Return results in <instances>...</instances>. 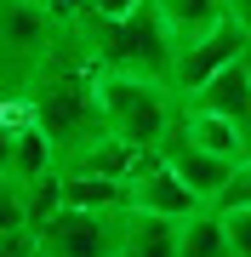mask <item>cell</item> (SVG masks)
<instances>
[{
    "mask_svg": "<svg viewBox=\"0 0 251 257\" xmlns=\"http://www.w3.org/2000/svg\"><path fill=\"white\" fill-rule=\"evenodd\" d=\"M63 172V160H57V143H52V132L40 126V120H23L18 126V138H12V177L18 183H46V177Z\"/></svg>",
    "mask_w": 251,
    "mask_h": 257,
    "instance_id": "9",
    "label": "cell"
},
{
    "mask_svg": "<svg viewBox=\"0 0 251 257\" xmlns=\"http://www.w3.org/2000/svg\"><path fill=\"white\" fill-rule=\"evenodd\" d=\"M40 6H46L52 18H63V23H69V18H80V0H40Z\"/></svg>",
    "mask_w": 251,
    "mask_h": 257,
    "instance_id": "19",
    "label": "cell"
},
{
    "mask_svg": "<svg viewBox=\"0 0 251 257\" xmlns=\"http://www.w3.org/2000/svg\"><path fill=\"white\" fill-rule=\"evenodd\" d=\"M126 189H131V206L160 211V217H177V223H183V217H194V211L205 206L200 194L188 189L166 160H160V149H149V155H143V166L131 172V183H126Z\"/></svg>",
    "mask_w": 251,
    "mask_h": 257,
    "instance_id": "7",
    "label": "cell"
},
{
    "mask_svg": "<svg viewBox=\"0 0 251 257\" xmlns=\"http://www.w3.org/2000/svg\"><path fill=\"white\" fill-rule=\"evenodd\" d=\"M154 149H160V160H166V166H171V172H177V177H183L188 189L200 194L205 206H217L223 183L234 177V160H228V155H217V149L194 143V138H188L183 126H171V132H166V138H160Z\"/></svg>",
    "mask_w": 251,
    "mask_h": 257,
    "instance_id": "5",
    "label": "cell"
},
{
    "mask_svg": "<svg viewBox=\"0 0 251 257\" xmlns=\"http://www.w3.org/2000/svg\"><path fill=\"white\" fill-rule=\"evenodd\" d=\"M177 257H234L217 206H200L194 217H183V229H177Z\"/></svg>",
    "mask_w": 251,
    "mask_h": 257,
    "instance_id": "12",
    "label": "cell"
},
{
    "mask_svg": "<svg viewBox=\"0 0 251 257\" xmlns=\"http://www.w3.org/2000/svg\"><path fill=\"white\" fill-rule=\"evenodd\" d=\"M223 211V234L234 257H251V206H217Z\"/></svg>",
    "mask_w": 251,
    "mask_h": 257,
    "instance_id": "14",
    "label": "cell"
},
{
    "mask_svg": "<svg viewBox=\"0 0 251 257\" xmlns=\"http://www.w3.org/2000/svg\"><path fill=\"white\" fill-rule=\"evenodd\" d=\"M0 229H35V200H29V183H18L12 172H0Z\"/></svg>",
    "mask_w": 251,
    "mask_h": 257,
    "instance_id": "13",
    "label": "cell"
},
{
    "mask_svg": "<svg viewBox=\"0 0 251 257\" xmlns=\"http://www.w3.org/2000/svg\"><path fill=\"white\" fill-rule=\"evenodd\" d=\"M57 206H86V211H120L131 206V189L103 172H57Z\"/></svg>",
    "mask_w": 251,
    "mask_h": 257,
    "instance_id": "10",
    "label": "cell"
},
{
    "mask_svg": "<svg viewBox=\"0 0 251 257\" xmlns=\"http://www.w3.org/2000/svg\"><path fill=\"white\" fill-rule=\"evenodd\" d=\"M57 29L63 18H52L40 0H0V97L29 92L40 80L57 52Z\"/></svg>",
    "mask_w": 251,
    "mask_h": 257,
    "instance_id": "3",
    "label": "cell"
},
{
    "mask_svg": "<svg viewBox=\"0 0 251 257\" xmlns=\"http://www.w3.org/2000/svg\"><path fill=\"white\" fill-rule=\"evenodd\" d=\"M114 217L120 211H86V206H52L35 217L40 257H114Z\"/></svg>",
    "mask_w": 251,
    "mask_h": 257,
    "instance_id": "4",
    "label": "cell"
},
{
    "mask_svg": "<svg viewBox=\"0 0 251 257\" xmlns=\"http://www.w3.org/2000/svg\"><path fill=\"white\" fill-rule=\"evenodd\" d=\"M137 0H80V18H126Z\"/></svg>",
    "mask_w": 251,
    "mask_h": 257,
    "instance_id": "17",
    "label": "cell"
},
{
    "mask_svg": "<svg viewBox=\"0 0 251 257\" xmlns=\"http://www.w3.org/2000/svg\"><path fill=\"white\" fill-rule=\"evenodd\" d=\"M245 40H251V35L228 18V23H217L211 35H200V40H188V46H177V63H171V86H177V97H188L194 86L211 80L217 69H228L234 57L245 52Z\"/></svg>",
    "mask_w": 251,
    "mask_h": 257,
    "instance_id": "6",
    "label": "cell"
},
{
    "mask_svg": "<svg viewBox=\"0 0 251 257\" xmlns=\"http://www.w3.org/2000/svg\"><path fill=\"white\" fill-rule=\"evenodd\" d=\"M154 6H160V18H166L177 46L211 35L217 23H228V0H154Z\"/></svg>",
    "mask_w": 251,
    "mask_h": 257,
    "instance_id": "11",
    "label": "cell"
},
{
    "mask_svg": "<svg viewBox=\"0 0 251 257\" xmlns=\"http://www.w3.org/2000/svg\"><path fill=\"white\" fill-rule=\"evenodd\" d=\"M0 257H40L35 229H0Z\"/></svg>",
    "mask_w": 251,
    "mask_h": 257,
    "instance_id": "16",
    "label": "cell"
},
{
    "mask_svg": "<svg viewBox=\"0 0 251 257\" xmlns=\"http://www.w3.org/2000/svg\"><path fill=\"white\" fill-rule=\"evenodd\" d=\"M228 18H234V23H240L245 35H251V0H228Z\"/></svg>",
    "mask_w": 251,
    "mask_h": 257,
    "instance_id": "20",
    "label": "cell"
},
{
    "mask_svg": "<svg viewBox=\"0 0 251 257\" xmlns=\"http://www.w3.org/2000/svg\"><path fill=\"white\" fill-rule=\"evenodd\" d=\"M97 109H103V126H109L114 138H126L137 149H154L177 126L183 97H177L171 80H154V74L97 69Z\"/></svg>",
    "mask_w": 251,
    "mask_h": 257,
    "instance_id": "2",
    "label": "cell"
},
{
    "mask_svg": "<svg viewBox=\"0 0 251 257\" xmlns=\"http://www.w3.org/2000/svg\"><path fill=\"white\" fill-rule=\"evenodd\" d=\"M177 229H183L177 217L120 206V217H114V257H177Z\"/></svg>",
    "mask_w": 251,
    "mask_h": 257,
    "instance_id": "8",
    "label": "cell"
},
{
    "mask_svg": "<svg viewBox=\"0 0 251 257\" xmlns=\"http://www.w3.org/2000/svg\"><path fill=\"white\" fill-rule=\"evenodd\" d=\"M217 206H251V160H234V177L223 183Z\"/></svg>",
    "mask_w": 251,
    "mask_h": 257,
    "instance_id": "15",
    "label": "cell"
},
{
    "mask_svg": "<svg viewBox=\"0 0 251 257\" xmlns=\"http://www.w3.org/2000/svg\"><path fill=\"white\" fill-rule=\"evenodd\" d=\"M12 138H18V126H12L6 109H0V172H12Z\"/></svg>",
    "mask_w": 251,
    "mask_h": 257,
    "instance_id": "18",
    "label": "cell"
},
{
    "mask_svg": "<svg viewBox=\"0 0 251 257\" xmlns=\"http://www.w3.org/2000/svg\"><path fill=\"white\" fill-rule=\"evenodd\" d=\"M69 23H75L92 69H126V74L171 80L177 40H171V29H166L154 0H137L126 18H69Z\"/></svg>",
    "mask_w": 251,
    "mask_h": 257,
    "instance_id": "1",
    "label": "cell"
}]
</instances>
